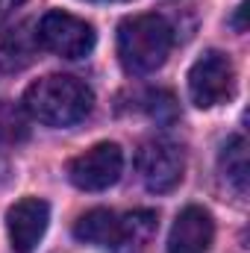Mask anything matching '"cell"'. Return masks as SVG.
I'll return each instance as SVG.
<instances>
[{
  "label": "cell",
  "mask_w": 250,
  "mask_h": 253,
  "mask_svg": "<svg viewBox=\"0 0 250 253\" xmlns=\"http://www.w3.org/2000/svg\"><path fill=\"white\" fill-rule=\"evenodd\" d=\"M91 106H94L91 88L68 74H47L24 91V109L30 112V118L56 129L85 121Z\"/></svg>",
  "instance_id": "obj_1"
},
{
  "label": "cell",
  "mask_w": 250,
  "mask_h": 253,
  "mask_svg": "<svg viewBox=\"0 0 250 253\" xmlns=\"http://www.w3.org/2000/svg\"><path fill=\"white\" fill-rule=\"evenodd\" d=\"M174 47V27L165 15H129L118 27V59L129 74L159 71Z\"/></svg>",
  "instance_id": "obj_2"
},
{
  "label": "cell",
  "mask_w": 250,
  "mask_h": 253,
  "mask_svg": "<svg viewBox=\"0 0 250 253\" xmlns=\"http://www.w3.org/2000/svg\"><path fill=\"white\" fill-rule=\"evenodd\" d=\"M36 39H39V47L62 59H83L97 44L94 27L62 9H50L42 15V21L36 24Z\"/></svg>",
  "instance_id": "obj_3"
},
{
  "label": "cell",
  "mask_w": 250,
  "mask_h": 253,
  "mask_svg": "<svg viewBox=\"0 0 250 253\" xmlns=\"http://www.w3.org/2000/svg\"><path fill=\"white\" fill-rule=\"evenodd\" d=\"M236 68L233 59L221 50H206L188 68V97L197 109H212L233 97Z\"/></svg>",
  "instance_id": "obj_4"
},
{
  "label": "cell",
  "mask_w": 250,
  "mask_h": 253,
  "mask_svg": "<svg viewBox=\"0 0 250 253\" xmlns=\"http://www.w3.org/2000/svg\"><path fill=\"white\" fill-rule=\"evenodd\" d=\"M124 150L115 141H100L68 162V180L83 191H106L121 180Z\"/></svg>",
  "instance_id": "obj_5"
},
{
  "label": "cell",
  "mask_w": 250,
  "mask_h": 253,
  "mask_svg": "<svg viewBox=\"0 0 250 253\" xmlns=\"http://www.w3.org/2000/svg\"><path fill=\"white\" fill-rule=\"evenodd\" d=\"M135 168H138V177L147 186V191L165 194V191H174L183 183L186 156H183V150L174 141L153 138V141H144L141 144L138 159H135Z\"/></svg>",
  "instance_id": "obj_6"
},
{
  "label": "cell",
  "mask_w": 250,
  "mask_h": 253,
  "mask_svg": "<svg viewBox=\"0 0 250 253\" xmlns=\"http://www.w3.org/2000/svg\"><path fill=\"white\" fill-rule=\"evenodd\" d=\"M50 224V206L42 197H21L6 212V233L15 253H33Z\"/></svg>",
  "instance_id": "obj_7"
},
{
  "label": "cell",
  "mask_w": 250,
  "mask_h": 253,
  "mask_svg": "<svg viewBox=\"0 0 250 253\" xmlns=\"http://www.w3.org/2000/svg\"><path fill=\"white\" fill-rule=\"evenodd\" d=\"M212 239H215L212 212L203 206H186L168 233V253H209Z\"/></svg>",
  "instance_id": "obj_8"
},
{
  "label": "cell",
  "mask_w": 250,
  "mask_h": 253,
  "mask_svg": "<svg viewBox=\"0 0 250 253\" xmlns=\"http://www.w3.org/2000/svg\"><path fill=\"white\" fill-rule=\"evenodd\" d=\"M159 230V215L153 209H135L118 218L112 253H150V245Z\"/></svg>",
  "instance_id": "obj_9"
},
{
  "label": "cell",
  "mask_w": 250,
  "mask_h": 253,
  "mask_svg": "<svg viewBox=\"0 0 250 253\" xmlns=\"http://www.w3.org/2000/svg\"><path fill=\"white\" fill-rule=\"evenodd\" d=\"M39 39L30 27H0V74H18L36 59Z\"/></svg>",
  "instance_id": "obj_10"
},
{
  "label": "cell",
  "mask_w": 250,
  "mask_h": 253,
  "mask_svg": "<svg viewBox=\"0 0 250 253\" xmlns=\"http://www.w3.org/2000/svg\"><path fill=\"white\" fill-rule=\"evenodd\" d=\"M115 230H118V215L112 209H91L80 215V221L74 224V239L94 248H112Z\"/></svg>",
  "instance_id": "obj_11"
},
{
  "label": "cell",
  "mask_w": 250,
  "mask_h": 253,
  "mask_svg": "<svg viewBox=\"0 0 250 253\" xmlns=\"http://www.w3.org/2000/svg\"><path fill=\"white\" fill-rule=\"evenodd\" d=\"M218 165H221L224 180L239 191V194L248 191V171H250V165H248V141H245L242 135H230V138L224 141L221 156H218Z\"/></svg>",
  "instance_id": "obj_12"
},
{
  "label": "cell",
  "mask_w": 250,
  "mask_h": 253,
  "mask_svg": "<svg viewBox=\"0 0 250 253\" xmlns=\"http://www.w3.org/2000/svg\"><path fill=\"white\" fill-rule=\"evenodd\" d=\"M30 112L24 103L0 100V144H21L30 138Z\"/></svg>",
  "instance_id": "obj_13"
},
{
  "label": "cell",
  "mask_w": 250,
  "mask_h": 253,
  "mask_svg": "<svg viewBox=\"0 0 250 253\" xmlns=\"http://www.w3.org/2000/svg\"><path fill=\"white\" fill-rule=\"evenodd\" d=\"M147 100H150V106H147L150 109V118H156V121H174L177 106H174V97L168 91H156Z\"/></svg>",
  "instance_id": "obj_14"
},
{
  "label": "cell",
  "mask_w": 250,
  "mask_h": 253,
  "mask_svg": "<svg viewBox=\"0 0 250 253\" xmlns=\"http://www.w3.org/2000/svg\"><path fill=\"white\" fill-rule=\"evenodd\" d=\"M24 0H0V15H6V12H12V9H18Z\"/></svg>",
  "instance_id": "obj_15"
},
{
  "label": "cell",
  "mask_w": 250,
  "mask_h": 253,
  "mask_svg": "<svg viewBox=\"0 0 250 253\" xmlns=\"http://www.w3.org/2000/svg\"><path fill=\"white\" fill-rule=\"evenodd\" d=\"M242 18H245V3L239 6V12H236V18H233V24H236V30H245V21H242Z\"/></svg>",
  "instance_id": "obj_16"
},
{
  "label": "cell",
  "mask_w": 250,
  "mask_h": 253,
  "mask_svg": "<svg viewBox=\"0 0 250 253\" xmlns=\"http://www.w3.org/2000/svg\"><path fill=\"white\" fill-rule=\"evenodd\" d=\"M115 3H124V0H115Z\"/></svg>",
  "instance_id": "obj_17"
}]
</instances>
